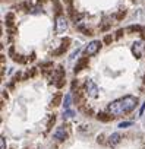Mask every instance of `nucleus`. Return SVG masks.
I'll return each instance as SVG.
<instances>
[{"label":"nucleus","mask_w":145,"mask_h":149,"mask_svg":"<svg viewBox=\"0 0 145 149\" xmlns=\"http://www.w3.org/2000/svg\"><path fill=\"white\" fill-rule=\"evenodd\" d=\"M120 104H122L123 114H126V113H130L138 105V98H135L132 95H126V97L120 98Z\"/></svg>","instance_id":"f257e3e1"},{"label":"nucleus","mask_w":145,"mask_h":149,"mask_svg":"<svg viewBox=\"0 0 145 149\" xmlns=\"http://www.w3.org/2000/svg\"><path fill=\"white\" fill-rule=\"evenodd\" d=\"M100 47H101V42H100V41H97V40H94V41H91V42L85 47L84 53H85V56H94V54H97V53H98Z\"/></svg>","instance_id":"f03ea898"},{"label":"nucleus","mask_w":145,"mask_h":149,"mask_svg":"<svg viewBox=\"0 0 145 149\" xmlns=\"http://www.w3.org/2000/svg\"><path fill=\"white\" fill-rule=\"evenodd\" d=\"M85 91H87V94L91 98H97L98 97V88H97V85L91 79H87V82H85Z\"/></svg>","instance_id":"7ed1b4c3"},{"label":"nucleus","mask_w":145,"mask_h":149,"mask_svg":"<svg viewBox=\"0 0 145 149\" xmlns=\"http://www.w3.org/2000/svg\"><path fill=\"white\" fill-rule=\"evenodd\" d=\"M67 29V19L64 18V15H59L57 18H56V31L59 32V34H62V32H64Z\"/></svg>","instance_id":"20e7f679"},{"label":"nucleus","mask_w":145,"mask_h":149,"mask_svg":"<svg viewBox=\"0 0 145 149\" xmlns=\"http://www.w3.org/2000/svg\"><path fill=\"white\" fill-rule=\"evenodd\" d=\"M109 111H110V114H114V116H120V114H123L120 100H116L114 102H111V104L109 105Z\"/></svg>","instance_id":"39448f33"},{"label":"nucleus","mask_w":145,"mask_h":149,"mask_svg":"<svg viewBox=\"0 0 145 149\" xmlns=\"http://www.w3.org/2000/svg\"><path fill=\"white\" fill-rule=\"evenodd\" d=\"M54 137H56V140L63 142V140H66V139H67V132H66L63 127H59V129L54 132Z\"/></svg>","instance_id":"423d86ee"},{"label":"nucleus","mask_w":145,"mask_h":149,"mask_svg":"<svg viewBox=\"0 0 145 149\" xmlns=\"http://www.w3.org/2000/svg\"><path fill=\"white\" fill-rule=\"evenodd\" d=\"M69 42H70V40H69V38H64V40L62 41V45H60V48L54 51V56H59V54H62L63 51H66V50H67V47H69Z\"/></svg>","instance_id":"0eeeda50"},{"label":"nucleus","mask_w":145,"mask_h":149,"mask_svg":"<svg viewBox=\"0 0 145 149\" xmlns=\"http://www.w3.org/2000/svg\"><path fill=\"white\" fill-rule=\"evenodd\" d=\"M120 140H122V136L119 133H111V136L109 137V145L110 146H116Z\"/></svg>","instance_id":"6e6552de"},{"label":"nucleus","mask_w":145,"mask_h":149,"mask_svg":"<svg viewBox=\"0 0 145 149\" xmlns=\"http://www.w3.org/2000/svg\"><path fill=\"white\" fill-rule=\"evenodd\" d=\"M132 53H133V56H135L136 58H141V42H139V41L133 42V45H132Z\"/></svg>","instance_id":"1a4fd4ad"},{"label":"nucleus","mask_w":145,"mask_h":149,"mask_svg":"<svg viewBox=\"0 0 145 149\" xmlns=\"http://www.w3.org/2000/svg\"><path fill=\"white\" fill-rule=\"evenodd\" d=\"M85 66H88V58L87 57H84V58H81L79 61H78V64H76V67H75V73H78V72H81Z\"/></svg>","instance_id":"9d476101"},{"label":"nucleus","mask_w":145,"mask_h":149,"mask_svg":"<svg viewBox=\"0 0 145 149\" xmlns=\"http://www.w3.org/2000/svg\"><path fill=\"white\" fill-rule=\"evenodd\" d=\"M74 116H75V111H74V110H70V108L66 110V111L63 113V118H64V120H66V118H72Z\"/></svg>","instance_id":"9b49d317"},{"label":"nucleus","mask_w":145,"mask_h":149,"mask_svg":"<svg viewBox=\"0 0 145 149\" xmlns=\"http://www.w3.org/2000/svg\"><path fill=\"white\" fill-rule=\"evenodd\" d=\"M132 126V121H122V123H119V129H127V127H130Z\"/></svg>","instance_id":"f8f14e48"},{"label":"nucleus","mask_w":145,"mask_h":149,"mask_svg":"<svg viewBox=\"0 0 145 149\" xmlns=\"http://www.w3.org/2000/svg\"><path fill=\"white\" fill-rule=\"evenodd\" d=\"M69 107H70V94H67V95L64 97V108L69 110Z\"/></svg>","instance_id":"ddd939ff"},{"label":"nucleus","mask_w":145,"mask_h":149,"mask_svg":"<svg viewBox=\"0 0 145 149\" xmlns=\"http://www.w3.org/2000/svg\"><path fill=\"white\" fill-rule=\"evenodd\" d=\"M6 24H8V25H12V24H13V15H12V13H8V15H6Z\"/></svg>","instance_id":"4468645a"},{"label":"nucleus","mask_w":145,"mask_h":149,"mask_svg":"<svg viewBox=\"0 0 145 149\" xmlns=\"http://www.w3.org/2000/svg\"><path fill=\"white\" fill-rule=\"evenodd\" d=\"M0 149H6V140H5L3 136L0 137Z\"/></svg>","instance_id":"2eb2a0df"},{"label":"nucleus","mask_w":145,"mask_h":149,"mask_svg":"<svg viewBox=\"0 0 145 149\" xmlns=\"http://www.w3.org/2000/svg\"><path fill=\"white\" fill-rule=\"evenodd\" d=\"M60 100H62V97H60V95H56V97H54V100H53V101H54V102H53V105H59V104H60Z\"/></svg>","instance_id":"dca6fc26"},{"label":"nucleus","mask_w":145,"mask_h":149,"mask_svg":"<svg viewBox=\"0 0 145 149\" xmlns=\"http://www.w3.org/2000/svg\"><path fill=\"white\" fill-rule=\"evenodd\" d=\"M98 118H101V120L107 121V120H109L110 117H109V116H104V113H100V114H98Z\"/></svg>","instance_id":"f3484780"},{"label":"nucleus","mask_w":145,"mask_h":149,"mask_svg":"<svg viewBox=\"0 0 145 149\" xmlns=\"http://www.w3.org/2000/svg\"><path fill=\"white\" fill-rule=\"evenodd\" d=\"M144 111H145V104H144V105L141 107V110H139V117H141V116H144Z\"/></svg>","instance_id":"a211bd4d"},{"label":"nucleus","mask_w":145,"mask_h":149,"mask_svg":"<svg viewBox=\"0 0 145 149\" xmlns=\"http://www.w3.org/2000/svg\"><path fill=\"white\" fill-rule=\"evenodd\" d=\"M110 41H111V37H110V35H107V37L104 38V42H110Z\"/></svg>","instance_id":"6ab92c4d"},{"label":"nucleus","mask_w":145,"mask_h":149,"mask_svg":"<svg viewBox=\"0 0 145 149\" xmlns=\"http://www.w3.org/2000/svg\"><path fill=\"white\" fill-rule=\"evenodd\" d=\"M64 2H66V3H67V5L70 6V3H72V0H64Z\"/></svg>","instance_id":"aec40b11"},{"label":"nucleus","mask_w":145,"mask_h":149,"mask_svg":"<svg viewBox=\"0 0 145 149\" xmlns=\"http://www.w3.org/2000/svg\"><path fill=\"white\" fill-rule=\"evenodd\" d=\"M46 2V0H38V3H44Z\"/></svg>","instance_id":"412c9836"}]
</instances>
